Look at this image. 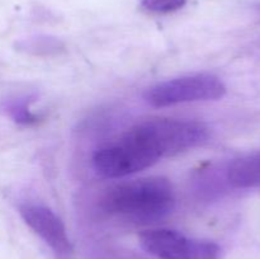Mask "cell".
I'll list each match as a JSON object with an SVG mask.
<instances>
[{
  "label": "cell",
  "mask_w": 260,
  "mask_h": 259,
  "mask_svg": "<svg viewBox=\"0 0 260 259\" xmlns=\"http://www.w3.org/2000/svg\"><path fill=\"white\" fill-rule=\"evenodd\" d=\"M19 213L24 222L37 234L58 256H70L74 248L68 235L65 223L51 208L35 203L19 206Z\"/></svg>",
  "instance_id": "5"
},
{
  "label": "cell",
  "mask_w": 260,
  "mask_h": 259,
  "mask_svg": "<svg viewBox=\"0 0 260 259\" xmlns=\"http://www.w3.org/2000/svg\"><path fill=\"white\" fill-rule=\"evenodd\" d=\"M226 85L212 74H193L157 83L145 90L144 98L152 107H170L194 102L218 101Z\"/></svg>",
  "instance_id": "3"
},
{
  "label": "cell",
  "mask_w": 260,
  "mask_h": 259,
  "mask_svg": "<svg viewBox=\"0 0 260 259\" xmlns=\"http://www.w3.org/2000/svg\"><path fill=\"white\" fill-rule=\"evenodd\" d=\"M104 212L127 222L146 225L168 217L175 207L173 184L164 177H146L109 188L101 200Z\"/></svg>",
  "instance_id": "1"
},
{
  "label": "cell",
  "mask_w": 260,
  "mask_h": 259,
  "mask_svg": "<svg viewBox=\"0 0 260 259\" xmlns=\"http://www.w3.org/2000/svg\"><path fill=\"white\" fill-rule=\"evenodd\" d=\"M29 98H19L10 101L5 104V112L10 118L19 124H35L40 121V116L33 113L30 109Z\"/></svg>",
  "instance_id": "7"
},
{
  "label": "cell",
  "mask_w": 260,
  "mask_h": 259,
  "mask_svg": "<svg viewBox=\"0 0 260 259\" xmlns=\"http://www.w3.org/2000/svg\"><path fill=\"white\" fill-rule=\"evenodd\" d=\"M150 167L205 144L210 128L192 119L150 118L139 122L124 132Z\"/></svg>",
  "instance_id": "2"
},
{
  "label": "cell",
  "mask_w": 260,
  "mask_h": 259,
  "mask_svg": "<svg viewBox=\"0 0 260 259\" xmlns=\"http://www.w3.org/2000/svg\"><path fill=\"white\" fill-rule=\"evenodd\" d=\"M225 179L238 189L260 188V150L234 159L226 168Z\"/></svg>",
  "instance_id": "6"
},
{
  "label": "cell",
  "mask_w": 260,
  "mask_h": 259,
  "mask_svg": "<svg viewBox=\"0 0 260 259\" xmlns=\"http://www.w3.org/2000/svg\"><path fill=\"white\" fill-rule=\"evenodd\" d=\"M30 50L35 51L36 53H50L51 51H58L61 48L60 41L53 40V38H33L29 45Z\"/></svg>",
  "instance_id": "9"
},
{
  "label": "cell",
  "mask_w": 260,
  "mask_h": 259,
  "mask_svg": "<svg viewBox=\"0 0 260 259\" xmlns=\"http://www.w3.org/2000/svg\"><path fill=\"white\" fill-rule=\"evenodd\" d=\"M185 3L187 0H141V4L145 9L157 14L177 12L184 7Z\"/></svg>",
  "instance_id": "8"
},
{
  "label": "cell",
  "mask_w": 260,
  "mask_h": 259,
  "mask_svg": "<svg viewBox=\"0 0 260 259\" xmlns=\"http://www.w3.org/2000/svg\"><path fill=\"white\" fill-rule=\"evenodd\" d=\"M140 246L159 259H221L222 249L211 240L189 238L170 229H152L140 234Z\"/></svg>",
  "instance_id": "4"
}]
</instances>
